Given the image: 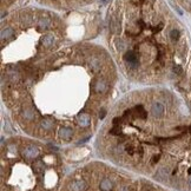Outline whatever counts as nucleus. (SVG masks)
<instances>
[{
    "label": "nucleus",
    "instance_id": "f257e3e1",
    "mask_svg": "<svg viewBox=\"0 0 191 191\" xmlns=\"http://www.w3.org/2000/svg\"><path fill=\"white\" fill-rule=\"evenodd\" d=\"M124 60L127 63V66L130 68H136L138 66V58L134 52L129 51L124 54Z\"/></svg>",
    "mask_w": 191,
    "mask_h": 191
},
{
    "label": "nucleus",
    "instance_id": "f03ea898",
    "mask_svg": "<svg viewBox=\"0 0 191 191\" xmlns=\"http://www.w3.org/2000/svg\"><path fill=\"white\" fill-rule=\"evenodd\" d=\"M38 155H39V150L36 146H28L24 151V156L27 159H34L36 157H38Z\"/></svg>",
    "mask_w": 191,
    "mask_h": 191
},
{
    "label": "nucleus",
    "instance_id": "7ed1b4c3",
    "mask_svg": "<svg viewBox=\"0 0 191 191\" xmlns=\"http://www.w3.org/2000/svg\"><path fill=\"white\" fill-rule=\"evenodd\" d=\"M107 90V83L104 79H98L94 84V91L97 93H104Z\"/></svg>",
    "mask_w": 191,
    "mask_h": 191
},
{
    "label": "nucleus",
    "instance_id": "20e7f679",
    "mask_svg": "<svg viewBox=\"0 0 191 191\" xmlns=\"http://www.w3.org/2000/svg\"><path fill=\"white\" fill-rule=\"evenodd\" d=\"M87 184L84 180H74L71 184V190L72 191H86Z\"/></svg>",
    "mask_w": 191,
    "mask_h": 191
},
{
    "label": "nucleus",
    "instance_id": "39448f33",
    "mask_svg": "<svg viewBox=\"0 0 191 191\" xmlns=\"http://www.w3.org/2000/svg\"><path fill=\"white\" fill-rule=\"evenodd\" d=\"M151 112H152V115L155 117H161L164 112V107L162 104H159V103H155L152 107H151Z\"/></svg>",
    "mask_w": 191,
    "mask_h": 191
},
{
    "label": "nucleus",
    "instance_id": "423d86ee",
    "mask_svg": "<svg viewBox=\"0 0 191 191\" xmlns=\"http://www.w3.org/2000/svg\"><path fill=\"white\" fill-rule=\"evenodd\" d=\"M78 123L80 124L83 127H86V126H89L90 123H91V118L89 115H86V113H82V115H79L78 116Z\"/></svg>",
    "mask_w": 191,
    "mask_h": 191
},
{
    "label": "nucleus",
    "instance_id": "0eeeda50",
    "mask_svg": "<svg viewBox=\"0 0 191 191\" xmlns=\"http://www.w3.org/2000/svg\"><path fill=\"white\" fill-rule=\"evenodd\" d=\"M110 30L112 33H118L121 31V25H119V21L117 20L116 17H112L110 20Z\"/></svg>",
    "mask_w": 191,
    "mask_h": 191
},
{
    "label": "nucleus",
    "instance_id": "6e6552de",
    "mask_svg": "<svg viewBox=\"0 0 191 191\" xmlns=\"http://www.w3.org/2000/svg\"><path fill=\"white\" fill-rule=\"evenodd\" d=\"M90 67L93 72H99L100 71V67H101V64H100V60L98 58H91L90 59Z\"/></svg>",
    "mask_w": 191,
    "mask_h": 191
},
{
    "label": "nucleus",
    "instance_id": "1a4fd4ad",
    "mask_svg": "<svg viewBox=\"0 0 191 191\" xmlns=\"http://www.w3.org/2000/svg\"><path fill=\"white\" fill-rule=\"evenodd\" d=\"M59 136L63 139L68 140V139L72 138V130L68 129V127H63V129H60V131H59Z\"/></svg>",
    "mask_w": 191,
    "mask_h": 191
},
{
    "label": "nucleus",
    "instance_id": "9d476101",
    "mask_svg": "<svg viewBox=\"0 0 191 191\" xmlns=\"http://www.w3.org/2000/svg\"><path fill=\"white\" fill-rule=\"evenodd\" d=\"M113 188L112 185V182L110 179H103L101 183H100V190L101 191H111Z\"/></svg>",
    "mask_w": 191,
    "mask_h": 191
},
{
    "label": "nucleus",
    "instance_id": "9b49d317",
    "mask_svg": "<svg viewBox=\"0 0 191 191\" xmlns=\"http://www.w3.org/2000/svg\"><path fill=\"white\" fill-rule=\"evenodd\" d=\"M53 43H54V37L51 34H46L43 38V45L45 47H50L51 45H53Z\"/></svg>",
    "mask_w": 191,
    "mask_h": 191
},
{
    "label": "nucleus",
    "instance_id": "f8f14e48",
    "mask_svg": "<svg viewBox=\"0 0 191 191\" xmlns=\"http://www.w3.org/2000/svg\"><path fill=\"white\" fill-rule=\"evenodd\" d=\"M12 34H13V30L11 27H6L1 31V36L0 37H1V40H5V39H9L10 37H12Z\"/></svg>",
    "mask_w": 191,
    "mask_h": 191
},
{
    "label": "nucleus",
    "instance_id": "ddd939ff",
    "mask_svg": "<svg viewBox=\"0 0 191 191\" xmlns=\"http://www.w3.org/2000/svg\"><path fill=\"white\" fill-rule=\"evenodd\" d=\"M166 177H168V171H166V169H159L156 173V178L159 179V180H165Z\"/></svg>",
    "mask_w": 191,
    "mask_h": 191
},
{
    "label": "nucleus",
    "instance_id": "4468645a",
    "mask_svg": "<svg viewBox=\"0 0 191 191\" xmlns=\"http://www.w3.org/2000/svg\"><path fill=\"white\" fill-rule=\"evenodd\" d=\"M40 125H41L43 129L50 130V129H52V126H53V122L51 121V119H43L41 123H40Z\"/></svg>",
    "mask_w": 191,
    "mask_h": 191
},
{
    "label": "nucleus",
    "instance_id": "2eb2a0df",
    "mask_svg": "<svg viewBox=\"0 0 191 191\" xmlns=\"http://www.w3.org/2000/svg\"><path fill=\"white\" fill-rule=\"evenodd\" d=\"M33 170H34L36 173L43 172V170H44V164H43V162H41V161H37V162L33 164Z\"/></svg>",
    "mask_w": 191,
    "mask_h": 191
},
{
    "label": "nucleus",
    "instance_id": "dca6fc26",
    "mask_svg": "<svg viewBox=\"0 0 191 191\" xmlns=\"http://www.w3.org/2000/svg\"><path fill=\"white\" fill-rule=\"evenodd\" d=\"M22 116L25 119H33L34 118V112L31 109H25V110H22Z\"/></svg>",
    "mask_w": 191,
    "mask_h": 191
},
{
    "label": "nucleus",
    "instance_id": "f3484780",
    "mask_svg": "<svg viewBox=\"0 0 191 191\" xmlns=\"http://www.w3.org/2000/svg\"><path fill=\"white\" fill-rule=\"evenodd\" d=\"M136 112H137V116L139 117V118H142V119H146V112H145V110L143 109V106H137L136 109Z\"/></svg>",
    "mask_w": 191,
    "mask_h": 191
},
{
    "label": "nucleus",
    "instance_id": "a211bd4d",
    "mask_svg": "<svg viewBox=\"0 0 191 191\" xmlns=\"http://www.w3.org/2000/svg\"><path fill=\"white\" fill-rule=\"evenodd\" d=\"M50 24H51L50 19H47V18H41L40 20H39V27H40V28H47V27L50 26Z\"/></svg>",
    "mask_w": 191,
    "mask_h": 191
},
{
    "label": "nucleus",
    "instance_id": "6ab92c4d",
    "mask_svg": "<svg viewBox=\"0 0 191 191\" xmlns=\"http://www.w3.org/2000/svg\"><path fill=\"white\" fill-rule=\"evenodd\" d=\"M116 47H117V50L121 51V52H123L125 50V44H124V41L122 40V39H117V40H116Z\"/></svg>",
    "mask_w": 191,
    "mask_h": 191
},
{
    "label": "nucleus",
    "instance_id": "aec40b11",
    "mask_svg": "<svg viewBox=\"0 0 191 191\" xmlns=\"http://www.w3.org/2000/svg\"><path fill=\"white\" fill-rule=\"evenodd\" d=\"M170 38H171V40H173V41L178 40V38H179V31H178V30H172V31L170 32Z\"/></svg>",
    "mask_w": 191,
    "mask_h": 191
},
{
    "label": "nucleus",
    "instance_id": "412c9836",
    "mask_svg": "<svg viewBox=\"0 0 191 191\" xmlns=\"http://www.w3.org/2000/svg\"><path fill=\"white\" fill-rule=\"evenodd\" d=\"M110 132L112 133V134H121V132H122V131H121V129H119V127H113V129L111 130Z\"/></svg>",
    "mask_w": 191,
    "mask_h": 191
},
{
    "label": "nucleus",
    "instance_id": "4be33fe9",
    "mask_svg": "<svg viewBox=\"0 0 191 191\" xmlns=\"http://www.w3.org/2000/svg\"><path fill=\"white\" fill-rule=\"evenodd\" d=\"M10 76H11V78L13 79V80H15V79H18V73H17V72H14V71L10 72Z\"/></svg>",
    "mask_w": 191,
    "mask_h": 191
},
{
    "label": "nucleus",
    "instance_id": "5701e85b",
    "mask_svg": "<svg viewBox=\"0 0 191 191\" xmlns=\"http://www.w3.org/2000/svg\"><path fill=\"white\" fill-rule=\"evenodd\" d=\"M22 21H24V22H25V21H26V22H30L31 19H30L28 15H25V17H22Z\"/></svg>",
    "mask_w": 191,
    "mask_h": 191
},
{
    "label": "nucleus",
    "instance_id": "b1692460",
    "mask_svg": "<svg viewBox=\"0 0 191 191\" xmlns=\"http://www.w3.org/2000/svg\"><path fill=\"white\" fill-rule=\"evenodd\" d=\"M105 115H106V112H105V110H101V112L99 113V117H100V119H103L105 117Z\"/></svg>",
    "mask_w": 191,
    "mask_h": 191
},
{
    "label": "nucleus",
    "instance_id": "393cba45",
    "mask_svg": "<svg viewBox=\"0 0 191 191\" xmlns=\"http://www.w3.org/2000/svg\"><path fill=\"white\" fill-rule=\"evenodd\" d=\"M126 151H127V152H130L131 155L133 153V149H132L131 146H130V148H129V146H127V148H126Z\"/></svg>",
    "mask_w": 191,
    "mask_h": 191
},
{
    "label": "nucleus",
    "instance_id": "a878e982",
    "mask_svg": "<svg viewBox=\"0 0 191 191\" xmlns=\"http://www.w3.org/2000/svg\"><path fill=\"white\" fill-rule=\"evenodd\" d=\"M158 159H159V155L155 156V157H153V159H152V163H156V162H158Z\"/></svg>",
    "mask_w": 191,
    "mask_h": 191
},
{
    "label": "nucleus",
    "instance_id": "bb28decb",
    "mask_svg": "<svg viewBox=\"0 0 191 191\" xmlns=\"http://www.w3.org/2000/svg\"><path fill=\"white\" fill-rule=\"evenodd\" d=\"M175 71H178V73H180V71H182V70H180L179 67H175Z\"/></svg>",
    "mask_w": 191,
    "mask_h": 191
},
{
    "label": "nucleus",
    "instance_id": "cd10ccee",
    "mask_svg": "<svg viewBox=\"0 0 191 191\" xmlns=\"http://www.w3.org/2000/svg\"><path fill=\"white\" fill-rule=\"evenodd\" d=\"M189 186H190V188H191V178H190V179H189Z\"/></svg>",
    "mask_w": 191,
    "mask_h": 191
}]
</instances>
